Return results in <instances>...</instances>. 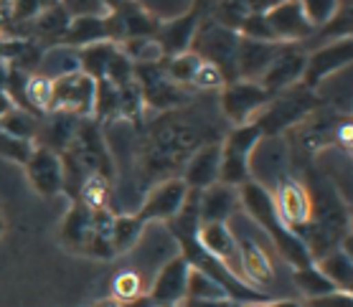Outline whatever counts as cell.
Segmentation results:
<instances>
[{
  "label": "cell",
  "mask_w": 353,
  "mask_h": 307,
  "mask_svg": "<svg viewBox=\"0 0 353 307\" xmlns=\"http://www.w3.org/2000/svg\"><path fill=\"white\" fill-rule=\"evenodd\" d=\"M262 132L254 122L229 127L219 142L221 147V160H219V183L232 188H239L241 183L252 180V155L257 150Z\"/></svg>",
  "instance_id": "5"
},
{
  "label": "cell",
  "mask_w": 353,
  "mask_h": 307,
  "mask_svg": "<svg viewBox=\"0 0 353 307\" xmlns=\"http://www.w3.org/2000/svg\"><path fill=\"white\" fill-rule=\"evenodd\" d=\"M310 203H313V213L307 226L300 231V239L305 242L310 257L321 259L323 254L338 249L345 236H351V221H348V209H345L343 198L336 193V188L321 180L318 186L310 191Z\"/></svg>",
  "instance_id": "3"
},
{
  "label": "cell",
  "mask_w": 353,
  "mask_h": 307,
  "mask_svg": "<svg viewBox=\"0 0 353 307\" xmlns=\"http://www.w3.org/2000/svg\"><path fill=\"white\" fill-rule=\"evenodd\" d=\"M307 307H353V292L333 290L323 297L307 299Z\"/></svg>",
  "instance_id": "47"
},
{
  "label": "cell",
  "mask_w": 353,
  "mask_h": 307,
  "mask_svg": "<svg viewBox=\"0 0 353 307\" xmlns=\"http://www.w3.org/2000/svg\"><path fill=\"white\" fill-rule=\"evenodd\" d=\"M92 120L99 127H110L120 120V105H117V87L107 79L94 81V102H92Z\"/></svg>",
  "instance_id": "30"
},
{
  "label": "cell",
  "mask_w": 353,
  "mask_h": 307,
  "mask_svg": "<svg viewBox=\"0 0 353 307\" xmlns=\"http://www.w3.org/2000/svg\"><path fill=\"white\" fill-rule=\"evenodd\" d=\"M239 209L236 188L214 183L199 191V221L201 224H229V218Z\"/></svg>",
  "instance_id": "20"
},
{
  "label": "cell",
  "mask_w": 353,
  "mask_h": 307,
  "mask_svg": "<svg viewBox=\"0 0 353 307\" xmlns=\"http://www.w3.org/2000/svg\"><path fill=\"white\" fill-rule=\"evenodd\" d=\"M351 49H353L351 36H343V39L330 41V43L321 46V49H315L313 54H307L300 84H303L305 89L315 92L323 81L328 79L330 74H336V72H341V69H345V66H351Z\"/></svg>",
  "instance_id": "12"
},
{
  "label": "cell",
  "mask_w": 353,
  "mask_h": 307,
  "mask_svg": "<svg viewBox=\"0 0 353 307\" xmlns=\"http://www.w3.org/2000/svg\"><path fill=\"white\" fill-rule=\"evenodd\" d=\"M221 138L224 132L216 122H211L209 114L193 109L191 105L145 120L135 150V176L140 191L145 193L161 180L181 178L188 158L201 145L221 142Z\"/></svg>",
  "instance_id": "1"
},
{
  "label": "cell",
  "mask_w": 353,
  "mask_h": 307,
  "mask_svg": "<svg viewBox=\"0 0 353 307\" xmlns=\"http://www.w3.org/2000/svg\"><path fill=\"white\" fill-rule=\"evenodd\" d=\"M282 43H272V41H254L239 36V46H236V79L244 81H259V76L265 74L274 54L280 51Z\"/></svg>",
  "instance_id": "19"
},
{
  "label": "cell",
  "mask_w": 353,
  "mask_h": 307,
  "mask_svg": "<svg viewBox=\"0 0 353 307\" xmlns=\"http://www.w3.org/2000/svg\"><path fill=\"white\" fill-rule=\"evenodd\" d=\"M48 102H51V79L43 74H31L26 81V105L31 112L46 114Z\"/></svg>",
  "instance_id": "39"
},
{
  "label": "cell",
  "mask_w": 353,
  "mask_h": 307,
  "mask_svg": "<svg viewBox=\"0 0 353 307\" xmlns=\"http://www.w3.org/2000/svg\"><path fill=\"white\" fill-rule=\"evenodd\" d=\"M262 16L277 43H300L310 33H315L297 0H277L267 10H262Z\"/></svg>",
  "instance_id": "15"
},
{
  "label": "cell",
  "mask_w": 353,
  "mask_h": 307,
  "mask_svg": "<svg viewBox=\"0 0 353 307\" xmlns=\"http://www.w3.org/2000/svg\"><path fill=\"white\" fill-rule=\"evenodd\" d=\"M99 41H110V28H107V13L102 16H72L69 28L64 31L59 46L66 49H84Z\"/></svg>",
  "instance_id": "25"
},
{
  "label": "cell",
  "mask_w": 353,
  "mask_h": 307,
  "mask_svg": "<svg viewBox=\"0 0 353 307\" xmlns=\"http://www.w3.org/2000/svg\"><path fill=\"white\" fill-rule=\"evenodd\" d=\"M94 102V79L79 69L69 74H61L51 79V102L46 112H64L74 117H89Z\"/></svg>",
  "instance_id": "9"
},
{
  "label": "cell",
  "mask_w": 353,
  "mask_h": 307,
  "mask_svg": "<svg viewBox=\"0 0 353 307\" xmlns=\"http://www.w3.org/2000/svg\"><path fill=\"white\" fill-rule=\"evenodd\" d=\"M135 81L143 92L145 112H170L191 105V94L185 87H178L168 79L165 66L161 64H135Z\"/></svg>",
  "instance_id": "7"
},
{
  "label": "cell",
  "mask_w": 353,
  "mask_h": 307,
  "mask_svg": "<svg viewBox=\"0 0 353 307\" xmlns=\"http://www.w3.org/2000/svg\"><path fill=\"white\" fill-rule=\"evenodd\" d=\"M39 127H41V117L31 109H21V107H13L10 112H6L0 117V129L8 132L13 138L21 140H31L36 142L39 138Z\"/></svg>",
  "instance_id": "32"
},
{
  "label": "cell",
  "mask_w": 353,
  "mask_h": 307,
  "mask_svg": "<svg viewBox=\"0 0 353 307\" xmlns=\"http://www.w3.org/2000/svg\"><path fill=\"white\" fill-rule=\"evenodd\" d=\"M23 168L28 186L41 198H54V195L64 193V165H61V155L59 153L36 145Z\"/></svg>",
  "instance_id": "14"
},
{
  "label": "cell",
  "mask_w": 353,
  "mask_h": 307,
  "mask_svg": "<svg viewBox=\"0 0 353 307\" xmlns=\"http://www.w3.org/2000/svg\"><path fill=\"white\" fill-rule=\"evenodd\" d=\"M114 16L120 18L125 41L150 39V36L158 33V25H161V18L155 16V13H150L148 8H143L137 0H125L120 8L114 10Z\"/></svg>",
  "instance_id": "27"
},
{
  "label": "cell",
  "mask_w": 353,
  "mask_h": 307,
  "mask_svg": "<svg viewBox=\"0 0 353 307\" xmlns=\"http://www.w3.org/2000/svg\"><path fill=\"white\" fill-rule=\"evenodd\" d=\"M13 107H16V105H13V99L8 97V92H3V89H0V117H3V114H6V112H10Z\"/></svg>",
  "instance_id": "49"
},
{
  "label": "cell",
  "mask_w": 353,
  "mask_h": 307,
  "mask_svg": "<svg viewBox=\"0 0 353 307\" xmlns=\"http://www.w3.org/2000/svg\"><path fill=\"white\" fill-rule=\"evenodd\" d=\"M321 109V99L315 97V92L305 89L303 84H295L290 89L274 94L267 107L259 112V117L254 120V125L259 127L262 138L270 135H282L288 129L297 127L300 122H305L313 112Z\"/></svg>",
  "instance_id": "4"
},
{
  "label": "cell",
  "mask_w": 353,
  "mask_h": 307,
  "mask_svg": "<svg viewBox=\"0 0 353 307\" xmlns=\"http://www.w3.org/2000/svg\"><path fill=\"white\" fill-rule=\"evenodd\" d=\"M33 147H36V142H31V140L13 138V135H8V132L0 129V158H3V160L26 165L33 153Z\"/></svg>",
  "instance_id": "43"
},
{
  "label": "cell",
  "mask_w": 353,
  "mask_h": 307,
  "mask_svg": "<svg viewBox=\"0 0 353 307\" xmlns=\"http://www.w3.org/2000/svg\"><path fill=\"white\" fill-rule=\"evenodd\" d=\"M120 51L132 64H161L165 61V51L155 36L150 39H128L120 43Z\"/></svg>",
  "instance_id": "35"
},
{
  "label": "cell",
  "mask_w": 353,
  "mask_h": 307,
  "mask_svg": "<svg viewBox=\"0 0 353 307\" xmlns=\"http://www.w3.org/2000/svg\"><path fill=\"white\" fill-rule=\"evenodd\" d=\"M292 282H295V287L303 292L307 299L323 297V295H328V292L336 290V284L330 282L328 277L323 275L315 264L303 267V269H295V272H292Z\"/></svg>",
  "instance_id": "37"
},
{
  "label": "cell",
  "mask_w": 353,
  "mask_h": 307,
  "mask_svg": "<svg viewBox=\"0 0 353 307\" xmlns=\"http://www.w3.org/2000/svg\"><path fill=\"white\" fill-rule=\"evenodd\" d=\"M199 242L211 257H216L221 264H226L234 275L239 277L236 234L229 229V224H199Z\"/></svg>",
  "instance_id": "23"
},
{
  "label": "cell",
  "mask_w": 353,
  "mask_h": 307,
  "mask_svg": "<svg viewBox=\"0 0 353 307\" xmlns=\"http://www.w3.org/2000/svg\"><path fill=\"white\" fill-rule=\"evenodd\" d=\"M112 224H114V211L112 209L94 211V231H92V244H89L87 257L99 259V262H110V259H114Z\"/></svg>",
  "instance_id": "31"
},
{
  "label": "cell",
  "mask_w": 353,
  "mask_h": 307,
  "mask_svg": "<svg viewBox=\"0 0 353 307\" xmlns=\"http://www.w3.org/2000/svg\"><path fill=\"white\" fill-rule=\"evenodd\" d=\"M272 201L282 218V224L292 229L295 234H300L307 226L310 213H313V203H310V193H307L305 183H300L292 176H282V178H277Z\"/></svg>",
  "instance_id": "13"
},
{
  "label": "cell",
  "mask_w": 353,
  "mask_h": 307,
  "mask_svg": "<svg viewBox=\"0 0 353 307\" xmlns=\"http://www.w3.org/2000/svg\"><path fill=\"white\" fill-rule=\"evenodd\" d=\"M297 3L305 13L307 23L313 25V31H321L323 25L330 23V18L341 8V0H297Z\"/></svg>",
  "instance_id": "40"
},
{
  "label": "cell",
  "mask_w": 353,
  "mask_h": 307,
  "mask_svg": "<svg viewBox=\"0 0 353 307\" xmlns=\"http://www.w3.org/2000/svg\"><path fill=\"white\" fill-rule=\"evenodd\" d=\"M105 79L110 81V84H114L117 89H120V87H125L128 81L135 79V64H132V61L122 54L120 46H117V54H114L112 61H110V66H107Z\"/></svg>",
  "instance_id": "45"
},
{
  "label": "cell",
  "mask_w": 353,
  "mask_h": 307,
  "mask_svg": "<svg viewBox=\"0 0 353 307\" xmlns=\"http://www.w3.org/2000/svg\"><path fill=\"white\" fill-rule=\"evenodd\" d=\"M224 84H226L224 74L219 72L216 66L206 64V61H201L199 72H196V76H193V81H191L193 89H201V92H214V89L221 92Z\"/></svg>",
  "instance_id": "46"
},
{
  "label": "cell",
  "mask_w": 353,
  "mask_h": 307,
  "mask_svg": "<svg viewBox=\"0 0 353 307\" xmlns=\"http://www.w3.org/2000/svg\"><path fill=\"white\" fill-rule=\"evenodd\" d=\"M163 307H181V305H163Z\"/></svg>",
  "instance_id": "54"
},
{
  "label": "cell",
  "mask_w": 353,
  "mask_h": 307,
  "mask_svg": "<svg viewBox=\"0 0 353 307\" xmlns=\"http://www.w3.org/2000/svg\"><path fill=\"white\" fill-rule=\"evenodd\" d=\"M270 307H303V305L295 302V299H274V302H270Z\"/></svg>",
  "instance_id": "51"
},
{
  "label": "cell",
  "mask_w": 353,
  "mask_h": 307,
  "mask_svg": "<svg viewBox=\"0 0 353 307\" xmlns=\"http://www.w3.org/2000/svg\"><path fill=\"white\" fill-rule=\"evenodd\" d=\"M241 307H270V302H244Z\"/></svg>",
  "instance_id": "53"
},
{
  "label": "cell",
  "mask_w": 353,
  "mask_h": 307,
  "mask_svg": "<svg viewBox=\"0 0 353 307\" xmlns=\"http://www.w3.org/2000/svg\"><path fill=\"white\" fill-rule=\"evenodd\" d=\"M145 231V224H140L135 218V213H114L112 224V251L114 257L128 254L130 249H135V244L140 242V236Z\"/></svg>",
  "instance_id": "33"
},
{
  "label": "cell",
  "mask_w": 353,
  "mask_h": 307,
  "mask_svg": "<svg viewBox=\"0 0 353 307\" xmlns=\"http://www.w3.org/2000/svg\"><path fill=\"white\" fill-rule=\"evenodd\" d=\"M117 54V43L112 41H99V43H92V46H84V49H77V66H79L81 74H87L89 79H105L107 66L112 61V56Z\"/></svg>",
  "instance_id": "29"
},
{
  "label": "cell",
  "mask_w": 353,
  "mask_h": 307,
  "mask_svg": "<svg viewBox=\"0 0 353 307\" xmlns=\"http://www.w3.org/2000/svg\"><path fill=\"white\" fill-rule=\"evenodd\" d=\"M221 297H229L221 284H216L211 277L191 269V275H188V287H185V299H221Z\"/></svg>",
  "instance_id": "41"
},
{
  "label": "cell",
  "mask_w": 353,
  "mask_h": 307,
  "mask_svg": "<svg viewBox=\"0 0 353 307\" xmlns=\"http://www.w3.org/2000/svg\"><path fill=\"white\" fill-rule=\"evenodd\" d=\"M236 249H239V277L252 290L265 292L274 277L267 251L252 236H236Z\"/></svg>",
  "instance_id": "18"
},
{
  "label": "cell",
  "mask_w": 353,
  "mask_h": 307,
  "mask_svg": "<svg viewBox=\"0 0 353 307\" xmlns=\"http://www.w3.org/2000/svg\"><path fill=\"white\" fill-rule=\"evenodd\" d=\"M188 275H191V267L183 262V257L168 259L158 275L153 279V287L148 292V299L153 302V307L163 305H181L185 299V287H188Z\"/></svg>",
  "instance_id": "16"
},
{
  "label": "cell",
  "mask_w": 353,
  "mask_h": 307,
  "mask_svg": "<svg viewBox=\"0 0 353 307\" xmlns=\"http://www.w3.org/2000/svg\"><path fill=\"white\" fill-rule=\"evenodd\" d=\"M163 66H165V74H168V79L173 81V84L188 89L196 72H199L201 59L196 56L193 51H183V54H176V56H168L163 61Z\"/></svg>",
  "instance_id": "38"
},
{
  "label": "cell",
  "mask_w": 353,
  "mask_h": 307,
  "mask_svg": "<svg viewBox=\"0 0 353 307\" xmlns=\"http://www.w3.org/2000/svg\"><path fill=\"white\" fill-rule=\"evenodd\" d=\"M305 56H307V51L303 49L300 43H282L280 51L274 54V59L270 61L265 74L259 76L257 84L270 94V97L290 89V87H295V84H300V79H303Z\"/></svg>",
  "instance_id": "11"
},
{
  "label": "cell",
  "mask_w": 353,
  "mask_h": 307,
  "mask_svg": "<svg viewBox=\"0 0 353 307\" xmlns=\"http://www.w3.org/2000/svg\"><path fill=\"white\" fill-rule=\"evenodd\" d=\"M117 105H120V120L132 122L137 129L143 127L145 122V102H143V92L137 87V81H128L125 87L117 89Z\"/></svg>",
  "instance_id": "34"
},
{
  "label": "cell",
  "mask_w": 353,
  "mask_h": 307,
  "mask_svg": "<svg viewBox=\"0 0 353 307\" xmlns=\"http://www.w3.org/2000/svg\"><path fill=\"white\" fill-rule=\"evenodd\" d=\"M185 195H188V188H185V183L181 178L161 180V183H155L153 188L145 191L143 203L135 211V218L140 224H145V226L153 224V221L168 224L170 218L181 211Z\"/></svg>",
  "instance_id": "10"
},
{
  "label": "cell",
  "mask_w": 353,
  "mask_h": 307,
  "mask_svg": "<svg viewBox=\"0 0 353 307\" xmlns=\"http://www.w3.org/2000/svg\"><path fill=\"white\" fill-rule=\"evenodd\" d=\"M199 23H201L199 8H193L191 13H185V16L161 21L155 39H158V43L163 46V51H165V59L191 49V41H193V36H196V31H199Z\"/></svg>",
  "instance_id": "22"
},
{
  "label": "cell",
  "mask_w": 353,
  "mask_h": 307,
  "mask_svg": "<svg viewBox=\"0 0 353 307\" xmlns=\"http://www.w3.org/2000/svg\"><path fill=\"white\" fill-rule=\"evenodd\" d=\"M69 21H72V13H69L61 3H57V6H51V8L41 10L39 16L33 18L26 28L31 31V36H33L31 41H36L41 49H43V46L51 49V46H59L64 31L69 28Z\"/></svg>",
  "instance_id": "26"
},
{
  "label": "cell",
  "mask_w": 353,
  "mask_h": 307,
  "mask_svg": "<svg viewBox=\"0 0 353 307\" xmlns=\"http://www.w3.org/2000/svg\"><path fill=\"white\" fill-rule=\"evenodd\" d=\"M112 188H114L112 178H105V176H89V178L84 180V186H81L79 195H77V201H81L92 211L110 209Z\"/></svg>",
  "instance_id": "36"
},
{
  "label": "cell",
  "mask_w": 353,
  "mask_h": 307,
  "mask_svg": "<svg viewBox=\"0 0 353 307\" xmlns=\"http://www.w3.org/2000/svg\"><path fill=\"white\" fill-rule=\"evenodd\" d=\"M94 231V211L84 206L81 201H72V209L66 211L64 221L59 226V242L66 251L87 257L89 244Z\"/></svg>",
  "instance_id": "17"
},
{
  "label": "cell",
  "mask_w": 353,
  "mask_h": 307,
  "mask_svg": "<svg viewBox=\"0 0 353 307\" xmlns=\"http://www.w3.org/2000/svg\"><path fill=\"white\" fill-rule=\"evenodd\" d=\"M143 297V279L137 272L125 269L112 279V299L114 302H132V299Z\"/></svg>",
  "instance_id": "42"
},
{
  "label": "cell",
  "mask_w": 353,
  "mask_h": 307,
  "mask_svg": "<svg viewBox=\"0 0 353 307\" xmlns=\"http://www.w3.org/2000/svg\"><path fill=\"white\" fill-rule=\"evenodd\" d=\"M270 94H267L257 81H229L224 84V89L219 92V109H221V120L229 125V127H241V125H249L259 117V112L267 107L270 102Z\"/></svg>",
  "instance_id": "8"
},
{
  "label": "cell",
  "mask_w": 353,
  "mask_h": 307,
  "mask_svg": "<svg viewBox=\"0 0 353 307\" xmlns=\"http://www.w3.org/2000/svg\"><path fill=\"white\" fill-rule=\"evenodd\" d=\"M57 3H61V0H8V8H10L13 21L26 31V25L31 23L41 10L51 8V6H57Z\"/></svg>",
  "instance_id": "44"
},
{
  "label": "cell",
  "mask_w": 353,
  "mask_h": 307,
  "mask_svg": "<svg viewBox=\"0 0 353 307\" xmlns=\"http://www.w3.org/2000/svg\"><path fill=\"white\" fill-rule=\"evenodd\" d=\"M236 46H239V33L211 18L209 23H203V21L199 23V31L193 36L188 51H193L201 61L216 66L229 84V81H236V64H234Z\"/></svg>",
  "instance_id": "6"
},
{
  "label": "cell",
  "mask_w": 353,
  "mask_h": 307,
  "mask_svg": "<svg viewBox=\"0 0 353 307\" xmlns=\"http://www.w3.org/2000/svg\"><path fill=\"white\" fill-rule=\"evenodd\" d=\"M239 193V206L249 213V218L257 221V226L265 231L270 239H272L274 249L280 251V257L288 262L292 269H303L313 264V257L307 251L305 242L300 236L282 224L280 213L274 209L272 201V191L267 186H262L259 180H247L236 188Z\"/></svg>",
  "instance_id": "2"
},
{
  "label": "cell",
  "mask_w": 353,
  "mask_h": 307,
  "mask_svg": "<svg viewBox=\"0 0 353 307\" xmlns=\"http://www.w3.org/2000/svg\"><path fill=\"white\" fill-rule=\"evenodd\" d=\"M181 307H241V302L236 299H229V297H221V299H183Z\"/></svg>",
  "instance_id": "48"
},
{
  "label": "cell",
  "mask_w": 353,
  "mask_h": 307,
  "mask_svg": "<svg viewBox=\"0 0 353 307\" xmlns=\"http://www.w3.org/2000/svg\"><path fill=\"white\" fill-rule=\"evenodd\" d=\"M79 120L81 117H74V114L46 112V117H41L36 145L48 147V150H54V153L61 155L66 147L72 145L74 135H77V127H79Z\"/></svg>",
  "instance_id": "24"
},
{
  "label": "cell",
  "mask_w": 353,
  "mask_h": 307,
  "mask_svg": "<svg viewBox=\"0 0 353 307\" xmlns=\"http://www.w3.org/2000/svg\"><path fill=\"white\" fill-rule=\"evenodd\" d=\"M315 267L321 269L323 275L328 277L330 282L336 284V290H345V292H353V259H351V251L345 249H333L328 254H323L321 259H315L313 262Z\"/></svg>",
  "instance_id": "28"
},
{
  "label": "cell",
  "mask_w": 353,
  "mask_h": 307,
  "mask_svg": "<svg viewBox=\"0 0 353 307\" xmlns=\"http://www.w3.org/2000/svg\"><path fill=\"white\" fill-rule=\"evenodd\" d=\"M219 160H221V147H219V142L201 145L188 158L183 173H181V180L185 183V188L203 191V188L219 183Z\"/></svg>",
  "instance_id": "21"
},
{
  "label": "cell",
  "mask_w": 353,
  "mask_h": 307,
  "mask_svg": "<svg viewBox=\"0 0 353 307\" xmlns=\"http://www.w3.org/2000/svg\"><path fill=\"white\" fill-rule=\"evenodd\" d=\"M6 229H8V221H6V213L0 211V239H3V234H6Z\"/></svg>",
  "instance_id": "52"
},
{
  "label": "cell",
  "mask_w": 353,
  "mask_h": 307,
  "mask_svg": "<svg viewBox=\"0 0 353 307\" xmlns=\"http://www.w3.org/2000/svg\"><path fill=\"white\" fill-rule=\"evenodd\" d=\"M97 3H99V8L105 10V13H114L125 0H97Z\"/></svg>",
  "instance_id": "50"
}]
</instances>
